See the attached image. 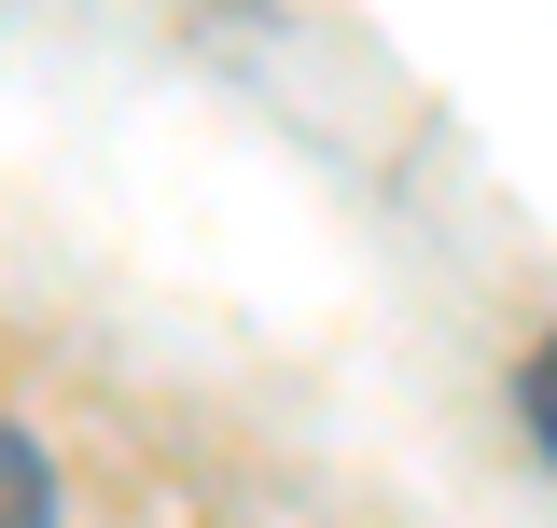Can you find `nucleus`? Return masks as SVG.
I'll list each match as a JSON object with an SVG mask.
<instances>
[{
    "instance_id": "1",
    "label": "nucleus",
    "mask_w": 557,
    "mask_h": 528,
    "mask_svg": "<svg viewBox=\"0 0 557 528\" xmlns=\"http://www.w3.org/2000/svg\"><path fill=\"white\" fill-rule=\"evenodd\" d=\"M0 528H57V487H42V445L0 417Z\"/></svg>"
},
{
    "instance_id": "2",
    "label": "nucleus",
    "mask_w": 557,
    "mask_h": 528,
    "mask_svg": "<svg viewBox=\"0 0 557 528\" xmlns=\"http://www.w3.org/2000/svg\"><path fill=\"white\" fill-rule=\"evenodd\" d=\"M530 431H544V445H557V348H544V362H530Z\"/></svg>"
}]
</instances>
